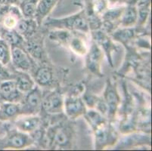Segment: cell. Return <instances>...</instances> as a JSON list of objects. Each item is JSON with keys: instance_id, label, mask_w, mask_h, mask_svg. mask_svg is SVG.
Listing matches in <instances>:
<instances>
[{"instance_id": "7a4b0ae2", "label": "cell", "mask_w": 152, "mask_h": 151, "mask_svg": "<svg viewBox=\"0 0 152 151\" xmlns=\"http://www.w3.org/2000/svg\"><path fill=\"white\" fill-rule=\"evenodd\" d=\"M42 26L48 30H53V29H61V30H67L70 31L81 32L86 34L89 33L90 32L85 15V11L82 6L80 12L69 16L64 17L61 18H51L48 16L44 20Z\"/></svg>"}, {"instance_id": "4316f807", "label": "cell", "mask_w": 152, "mask_h": 151, "mask_svg": "<svg viewBox=\"0 0 152 151\" xmlns=\"http://www.w3.org/2000/svg\"><path fill=\"white\" fill-rule=\"evenodd\" d=\"M12 48L9 44L2 39H0V63L8 66L11 63Z\"/></svg>"}, {"instance_id": "ac0fdd59", "label": "cell", "mask_w": 152, "mask_h": 151, "mask_svg": "<svg viewBox=\"0 0 152 151\" xmlns=\"http://www.w3.org/2000/svg\"><path fill=\"white\" fill-rule=\"evenodd\" d=\"M109 36L114 42H117L126 48L132 45V42L138 36V31L135 27H120L110 33Z\"/></svg>"}, {"instance_id": "d4e9b609", "label": "cell", "mask_w": 152, "mask_h": 151, "mask_svg": "<svg viewBox=\"0 0 152 151\" xmlns=\"http://www.w3.org/2000/svg\"><path fill=\"white\" fill-rule=\"evenodd\" d=\"M1 39L5 40L11 47H22L23 48L24 39L15 30H5L0 29Z\"/></svg>"}, {"instance_id": "3957f363", "label": "cell", "mask_w": 152, "mask_h": 151, "mask_svg": "<svg viewBox=\"0 0 152 151\" xmlns=\"http://www.w3.org/2000/svg\"><path fill=\"white\" fill-rule=\"evenodd\" d=\"M0 128L4 135L0 138V150H21L35 144L33 137L27 133L19 131L15 128L12 122L2 123Z\"/></svg>"}, {"instance_id": "9a60e30c", "label": "cell", "mask_w": 152, "mask_h": 151, "mask_svg": "<svg viewBox=\"0 0 152 151\" xmlns=\"http://www.w3.org/2000/svg\"><path fill=\"white\" fill-rule=\"evenodd\" d=\"M125 5H117L114 7H109L101 15L102 27L101 30L110 34L116 29L120 27V19Z\"/></svg>"}, {"instance_id": "6da1fadb", "label": "cell", "mask_w": 152, "mask_h": 151, "mask_svg": "<svg viewBox=\"0 0 152 151\" xmlns=\"http://www.w3.org/2000/svg\"><path fill=\"white\" fill-rule=\"evenodd\" d=\"M45 124L40 147L50 150H70L74 147L76 131L73 120L64 114L45 116Z\"/></svg>"}, {"instance_id": "484cf974", "label": "cell", "mask_w": 152, "mask_h": 151, "mask_svg": "<svg viewBox=\"0 0 152 151\" xmlns=\"http://www.w3.org/2000/svg\"><path fill=\"white\" fill-rule=\"evenodd\" d=\"M39 0H21L19 8L23 18H34Z\"/></svg>"}, {"instance_id": "d6986e66", "label": "cell", "mask_w": 152, "mask_h": 151, "mask_svg": "<svg viewBox=\"0 0 152 151\" xmlns=\"http://www.w3.org/2000/svg\"><path fill=\"white\" fill-rule=\"evenodd\" d=\"M67 48L79 56H85L89 47L87 46L86 33L78 31H73V34L67 44Z\"/></svg>"}, {"instance_id": "44dd1931", "label": "cell", "mask_w": 152, "mask_h": 151, "mask_svg": "<svg viewBox=\"0 0 152 151\" xmlns=\"http://www.w3.org/2000/svg\"><path fill=\"white\" fill-rule=\"evenodd\" d=\"M60 1L61 0H39L34 19L37 20L39 27L42 26L44 20L49 16L55 5Z\"/></svg>"}, {"instance_id": "30bf717a", "label": "cell", "mask_w": 152, "mask_h": 151, "mask_svg": "<svg viewBox=\"0 0 152 151\" xmlns=\"http://www.w3.org/2000/svg\"><path fill=\"white\" fill-rule=\"evenodd\" d=\"M151 134L142 131H135L124 135L122 138H119L113 147L114 150H129L145 146L151 147Z\"/></svg>"}, {"instance_id": "5b68a950", "label": "cell", "mask_w": 152, "mask_h": 151, "mask_svg": "<svg viewBox=\"0 0 152 151\" xmlns=\"http://www.w3.org/2000/svg\"><path fill=\"white\" fill-rule=\"evenodd\" d=\"M48 31L47 29L41 26L34 35L24 40L23 48L37 63L49 62L44 47L45 35Z\"/></svg>"}, {"instance_id": "f1b7e54d", "label": "cell", "mask_w": 152, "mask_h": 151, "mask_svg": "<svg viewBox=\"0 0 152 151\" xmlns=\"http://www.w3.org/2000/svg\"><path fill=\"white\" fill-rule=\"evenodd\" d=\"M139 0H126L124 5H135V4L137 3Z\"/></svg>"}, {"instance_id": "7402d4cb", "label": "cell", "mask_w": 152, "mask_h": 151, "mask_svg": "<svg viewBox=\"0 0 152 151\" xmlns=\"http://www.w3.org/2000/svg\"><path fill=\"white\" fill-rule=\"evenodd\" d=\"M39 28V26L35 19L23 17L18 21L15 30L25 40L34 35Z\"/></svg>"}, {"instance_id": "9c48e42d", "label": "cell", "mask_w": 152, "mask_h": 151, "mask_svg": "<svg viewBox=\"0 0 152 151\" xmlns=\"http://www.w3.org/2000/svg\"><path fill=\"white\" fill-rule=\"evenodd\" d=\"M30 74L34 79L36 85L40 88H50L56 83L54 69L49 62H36Z\"/></svg>"}, {"instance_id": "4dcf8cb0", "label": "cell", "mask_w": 152, "mask_h": 151, "mask_svg": "<svg viewBox=\"0 0 152 151\" xmlns=\"http://www.w3.org/2000/svg\"><path fill=\"white\" fill-rule=\"evenodd\" d=\"M2 99H1V98H0V103H1V102H2Z\"/></svg>"}, {"instance_id": "e0dca14e", "label": "cell", "mask_w": 152, "mask_h": 151, "mask_svg": "<svg viewBox=\"0 0 152 151\" xmlns=\"http://www.w3.org/2000/svg\"><path fill=\"white\" fill-rule=\"evenodd\" d=\"M23 95L18 89L14 79L0 82V98L2 101L20 103Z\"/></svg>"}, {"instance_id": "603a6c76", "label": "cell", "mask_w": 152, "mask_h": 151, "mask_svg": "<svg viewBox=\"0 0 152 151\" xmlns=\"http://www.w3.org/2000/svg\"><path fill=\"white\" fill-rule=\"evenodd\" d=\"M14 80L19 91L23 94H26L36 85L34 79L31 75L26 72L17 71L13 69Z\"/></svg>"}, {"instance_id": "8fae6325", "label": "cell", "mask_w": 152, "mask_h": 151, "mask_svg": "<svg viewBox=\"0 0 152 151\" xmlns=\"http://www.w3.org/2000/svg\"><path fill=\"white\" fill-rule=\"evenodd\" d=\"M85 56L86 69L88 70V72L92 76L97 78L103 77L104 74L102 70V63L104 55L99 45L92 40L91 45L89 47L88 52Z\"/></svg>"}, {"instance_id": "d6a6232c", "label": "cell", "mask_w": 152, "mask_h": 151, "mask_svg": "<svg viewBox=\"0 0 152 151\" xmlns=\"http://www.w3.org/2000/svg\"><path fill=\"white\" fill-rule=\"evenodd\" d=\"M61 1H62V0H61Z\"/></svg>"}, {"instance_id": "ba28073f", "label": "cell", "mask_w": 152, "mask_h": 151, "mask_svg": "<svg viewBox=\"0 0 152 151\" xmlns=\"http://www.w3.org/2000/svg\"><path fill=\"white\" fill-rule=\"evenodd\" d=\"M42 91L36 85L30 91L23 95L20 101V115H37L42 110Z\"/></svg>"}, {"instance_id": "ffe728a7", "label": "cell", "mask_w": 152, "mask_h": 151, "mask_svg": "<svg viewBox=\"0 0 152 151\" xmlns=\"http://www.w3.org/2000/svg\"><path fill=\"white\" fill-rule=\"evenodd\" d=\"M20 115V103L8 101H2L0 103V123L13 122Z\"/></svg>"}, {"instance_id": "7c38bea8", "label": "cell", "mask_w": 152, "mask_h": 151, "mask_svg": "<svg viewBox=\"0 0 152 151\" xmlns=\"http://www.w3.org/2000/svg\"><path fill=\"white\" fill-rule=\"evenodd\" d=\"M89 33L92 36V41L95 42L102 50L104 56L107 58L109 65L113 67L114 66L113 54L117 52L118 51V46L115 44V42L112 39L109 34L101 29L90 31Z\"/></svg>"}, {"instance_id": "1f68e13d", "label": "cell", "mask_w": 152, "mask_h": 151, "mask_svg": "<svg viewBox=\"0 0 152 151\" xmlns=\"http://www.w3.org/2000/svg\"><path fill=\"white\" fill-rule=\"evenodd\" d=\"M0 39H1V35H0Z\"/></svg>"}, {"instance_id": "8992f818", "label": "cell", "mask_w": 152, "mask_h": 151, "mask_svg": "<svg viewBox=\"0 0 152 151\" xmlns=\"http://www.w3.org/2000/svg\"><path fill=\"white\" fill-rule=\"evenodd\" d=\"M64 95L60 88L42 91V110L39 114L55 116L64 113Z\"/></svg>"}, {"instance_id": "cb8c5ba5", "label": "cell", "mask_w": 152, "mask_h": 151, "mask_svg": "<svg viewBox=\"0 0 152 151\" xmlns=\"http://www.w3.org/2000/svg\"><path fill=\"white\" fill-rule=\"evenodd\" d=\"M138 20V10L135 5H125L121 19L120 27H134L136 25Z\"/></svg>"}, {"instance_id": "2e32d148", "label": "cell", "mask_w": 152, "mask_h": 151, "mask_svg": "<svg viewBox=\"0 0 152 151\" xmlns=\"http://www.w3.org/2000/svg\"><path fill=\"white\" fill-rule=\"evenodd\" d=\"M15 128L27 134H32L42 126V118L39 114L20 115L12 122Z\"/></svg>"}, {"instance_id": "4fadbf2b", "label": "cell", "mask_w": 152, "mask_h": 151, "mask_svg": "<svg viewBox=\"0 0 152 151\" xmlns=\"http://www.w3.org/2000/svg\"><path fill=\"white\" fill-rule=\"evenodd\" d=\"M11 63L12 68L17 71L29 73L35 65L36 61L22 47H11Z\"/></svg>"}, {"instance_id": "f546056e", "label": "cell", "mask_w": 152, "mask_h": 151, "mask_svg": "<svg viewBox=\"0 0 152 151\" xmlns=\"http://www.w3.org/2000/svg\"><path fill=\"white\" fill-rule=\"evenodd\" d=\"M4 5H0V14H1V12H2V8H3Z\"/></svg>"}, {"instance_id": "52a82bcc", "label": "cell", "mask_w": 152, "mask_h": 151, "mask_svg": "<svg viewBox=\"0 0 152 151\" xmlns=\"http://www.w3.org/2000/svg\"><path fill=\"white\" fill-rule=\"evenodd\" d=\"M102 98L107 107V119L114 123L121 103V98L119 94L117 83L109 78L106 80Z\"/></svg>"}, {"instance_id": "5bb4252c", "label": "cell", "mask_w": 152, "mask_h": 151, "mask_svg": "<svg viewBox=\"0 0 152 151\" xmlns=\"http://www.w3.org/2000/svg\"><path fill=\"white\" fill-rule=\"evenodd\" d=\"M87 107L80 95H67L64 98V114L67 119L75 120L83 116L86 113Z\"/></svg>"}, {"instance_id": "83f0119b", "label": "cell", "mask_w": 152, "mask_h": 151, "mask_svg": "<svg viewBox=\"0 0 152 151\" xmlns=\"http://www.w3.org/2000/svg\"><path fill=\"white\" fill-rule=\"evenodd\" d=\"M20 2H21V0H0V5L19 6Z\"/></svg>"}, {"instance_id": "277c9868", "label": "cell", "mask_w": 152, "mask_h": 151, "mask_svg": "<svg viewBox=\"0 0 152 151\" xmlns=\"http://www.w3.org/2000/svg\"><path fill=\"white\" fill-rule=\"evenodd\" d=\"M94 135V147L95 150H104L113 147L117 142L118 130L114 125V122L107 119L92 128Z\"/></svg>"}]
</instances>
